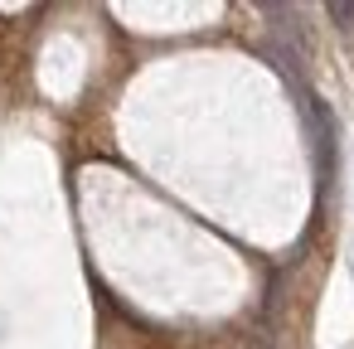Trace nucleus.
Instances as JSON below:
<instances>
[]
</instances>
